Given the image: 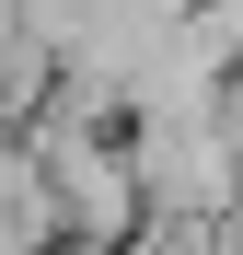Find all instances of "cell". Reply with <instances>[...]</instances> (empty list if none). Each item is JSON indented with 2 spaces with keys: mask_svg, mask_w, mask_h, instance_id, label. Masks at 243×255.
<instances>
[{
  "mask_svg": "<svg viewBox=\"0 0 243 255\" xmlns=\"http://www.w3.org/2000/svg\"><path fill=\"white\" fill-rule=\"evenodd\" d=\"M47 105H58V47L23 0H0V128H35Z\"/></svg>",
  "mask_w": 243,
  "mask_h": 255,
  "instance_id": "6da1fadb",
  "label": "cell"
}]
</instances>
